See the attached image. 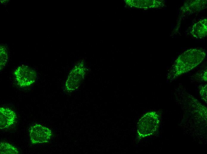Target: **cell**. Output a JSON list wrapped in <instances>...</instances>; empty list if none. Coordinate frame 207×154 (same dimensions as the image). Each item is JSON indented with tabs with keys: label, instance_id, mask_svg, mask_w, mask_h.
<instances>
[{
	"label": "cell",
	"instance_id": "1",
	"mask_svg": "<svg viewBox=\"0 0 207 154\" xmlns=\"http://www.w3.org/2000/svg\"><path fill=\"white\" fill-rule=\"evenodd\" d=\"M206 53L201 49H188L180 55L167 75L168 81H172L193 69L204 60Z\"/></svg>",
	"mask_w": 207,
	"mask_h": 154
},
{
	"label": "cell",
	"instance_id": "2",
	"mask_svg": "<svg viewBox=\"0 0 207 154\" xmlns=\"http://www.w3.org/2000/svg\"><path fill=\"white\" fill-rule=\"evenodd\" d=\"M159 116L155 111L148 112L139 120L138 125L137 134L141 138L153 134L158 129Z\"/></svg>",
	"mask_w": 207,
	"mask_h": 154
},
{
	"label": "cell",
	"instance_id": "3",
	"mask_svg": "<svg viewBox=\"0 0 207 154\" xmlns=\"http://www.w3.org/2000/svg\"><path fill=\"white\" fill-rule=\"evenodd\" d=\"M18 84L22 87H27L33 84L37 78L36 72L29 67L24 65L17 68L14 73Z\"/></svg>",
	"mask_w": 207,
	"mask_h": 154
},
{
	"label": "cell",
	"instance_id": "4",
	"mask_svg": "<svg viewBox=\"0 0 207 154\" xmlns=\"http://www.w3.org/2000/svg\"><path fill=\"white\" fill-rule=\"evenodd\" d=\"M52 135V131L49 128L40 124H36L30 128V139L33 144L47 143L50 140Z\"/></svg>",
	"mask_w": 207,
	"mask_h": 154
},
{
	"label": "cell",
	"instance_id": "5",
	"mask_svg": "<svg viewBox=\"0 0 207 154\" xmlns=\"http://www.w3.org/2000/svg\"><path fill=\"white\" fill-rule=\"evenodd\" d=\"M17 118L16 115L12 110L8 108H0V128L7 129L15 123Z\"/></svg>",
	"mask_w": 207,
	"mask_h": 154
},
{
	"label": "cell",
	"instance_id": "6",
	"mask_svg": "<svg viewBox=\"0 0 207 154\" xmlns=\"http://www.w3.org/2000/svg\"><path fill=\"white\" fill-rule=\"evenodd\" d=\"M207 19L200 20L195 23L192 28L191 33L194 37L202 38L207 35Z\"/></svg>",
	"mask_w": 207,
	"mask_h": 154
},
{
	"label": "cell",
	"instance_id": "7",
	"mask_svg": "<svg viewBox=\"0 0 207 154\" xmlns=\"http://www.w3.org/2000/svg\"><path fill=\"white\" fill-rule=\"evenodd\" d=\"M0 153L2 154H18V150L10 143L1 141L0 144Z\"/></svg>",
	"mask_w": 207,
	"mask_h": 154
},
{
	"label": "cell",
	"instance_id": "8",
	"mask_svg": "<svg viewBox=\"0 0 207 154\" xmlns=\"http://www.w3.org/2000/svg\"><path fill=\"white\" fill-rule=\"evenodd\" d=\"M8 59V52L5 47H0V69L3 68L6 63Z\"/></svg>",
	"mask_w": 207,
	"mask_h": 154
},
{
	"label": "cell",
	"instance_id": "9",
	"mask_svg": "<svg viewBox=\"0 0 207 154\" xmlns=\"http://www.w3.org/2000/svg\"><path fill=\"white\" fill-rule=\"evenodd\" d=\"M200 91V94L204 100L206 101L207 97V88L206 85H203L201 86Z\"/></svg>",
	"mask_w": 207,
	"mask_h": 154
}]
</instances>
